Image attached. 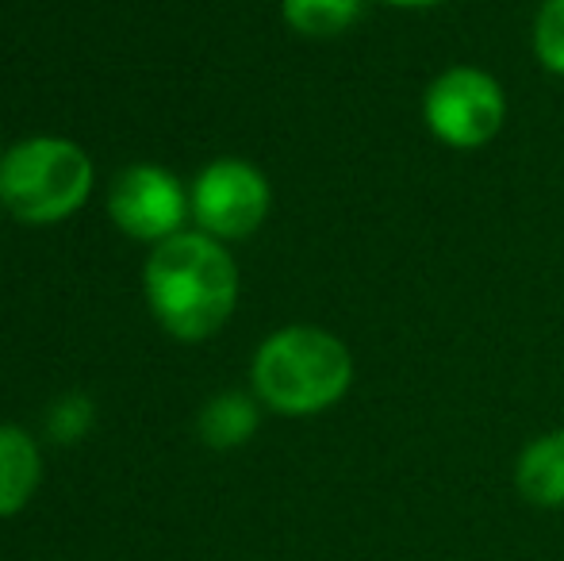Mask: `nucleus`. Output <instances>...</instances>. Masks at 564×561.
<instances>
[{"instance_id": "nucleus-1", "label": "nucleus", "mask_w": 564, "mask_h": 561, "mask_svg": "<svg viewBox=\"0 0 564 561\" xmlns=\"http://www.w3.org/2000/svg\"><path fill=\"white\" fill-rule=\"evenodd\" d=\"M147 300L154 320L181 343H204L235 315L238 266L227 242L204 231H181L150 247Z\"/></svg>"}, {"instance_id": "nucleus-2", "label": "nucleus", "mask_w": 564, "mask_h": 561, "mask_svg": "<svg viewBox=\"0 0 564 561\" xmlns=\"http://www.w3.org/2000/svg\"><path fill=\"white\" fill-rule=\"evenodd\" d=\"M253 397L276 416H319L335 408L354 385V354L335 331L289 323L261 338L250 362Z\"/></svg>"}, {"instance_id": "nucleus-3", "label": "nucleus", "mask_w": 564, "mask_h": 561, "mask_svg": "<svg viewBox=\"0 0 564 561\" xmlns=\"http://www.w3.org/2000/svg\"><path fill=\"white\" fill-rule=\"evenodd\" d=\"M93 193V158L62 136H31L0 154V204L20 224H62Z\"/></svg>"}, {"instance_id": "nucleus-4", "label": "nucleus", "mask_w": 564, "mask_h": 561, "mask_svg": "<svg viewBox=\"0 0 564 561\" xmlns=\"http://www.w3.org/2000/svg\"><path fill=\"white\" fill-rule=\"evenodd\" d=\"M423 123L442 147L480 150L503 131L507 93L496 74L480 66H449L426 85Z\"/></svg>"}, {"instance_id": "nucleus-5", "label": "nucleus", "mask_w": 564, "mask_h": 561, "mask_svg": "<svg viewBox=\"0 0 564 561\" xmlns=\"http://www.w3.org/2000/svg\"><path fill=\"white\" fill-rule=\"evenodd\" d=\"M193 219L204 235L219 242L250 239L273 208V188L269 177L246 158H216L204 165L193 181Z\"/></svg>"}, {"instance_id": "nucleus-6", "label": "nucleus", "mask_w": 564, "mask_h": 561, "mask_svg": "<svg viewBox=\"0 0 564 561\" xmlns=\"http://www.w3.org/2000/svg\"><path fill=\"white\" fill-rule=\"evenodd\" d=\"M193 212L181 181L162 165H127L108 193V216L123 235L139 242H165L181 235V224Z\"/></svg>"}, {"instance_id": "nucleus-7", "label": "nucleus", "mask_w": 564, "mask_h": 561, "mask_svg": "<svg viewBox=\"0 0 564 561\" xmlns=\"http://www.w3.org/2000/svg\"><path fill=\"white\" fill-rule=\"evenodd\" d=\"M514 488L534 508H564V427L522 446L514 462Z\"/></svg>"}, {"instance_id": "nucleus-8", "label": "nucleus", "mask_w": 564, "mask_h": 561, "mask_svg": "<svg viewBox=\"0 0 564 561\" xmlns=\"http://www.w3.org/2000/svg\"><path fill=\"white\" fill-rule=\"evenodd\" d=\"M43 481L39 442L23 427L0 423V519L20 516Z\"/></svg>"}, {"instance_id": "nucleus-9", "label": "nucleus", "mask_w": 564, "mask_h": 561, "mask_svg": "<svg viewBox=\"0 0 564 561\" xmlns=\"http://www.w3.org/2000/svg\"><path fill=\"white\" fill-rule=\"evenodd\" d=\"M261 427V400L253 392H219L200 408L196 431L212 450H238L258 434Z\"/></svg>"}, {"instance_id": "nucleus-10", "label": "nucleus", "mask_w": 564, "mask_h": 561, "mask_svg": "<svg viewBox=\"0 0 564 561\" xmlns=\"http://www.w3.org/2000/svg\"><path fill=\"white\" fill-rule=\"evenodd\" d=\"M369 0H281V15L304 39H338L365 15Z\"/></svg>"}, {"instance_id": "nucleus-11", "label": "nucleus", "mask_w": 564, "mask_h": 561, "mask_svg": "<svg viewBox=\"0 0 564 561\" xmlns=\"http://www.w3.org/2000/svg\"><path fill=\"white\" fill-rule=\"evenodd\" d=\"M530 43H534V58L553 77H564V0H542L534 12V28H530Z\"/></svg>"}, {"instance_id": "nucleus-12", "label": "nucleus", "mask_w": 564, "mask_h": 561, "mask_svg": "<svg viewBox=\"0 0 564 561\" xmlns=\"http://www.w3.org/2000/svg\"><path fill=\"white\" fill-rule=\"evenodd\" d=\"M93 423H97V408H93V400L85 397V392H66V397H58L51 404V412H46V431H51L54 442H77L85 439V434L93 431Z\"/></svg>"}, {"instance_id": "nucleus-13", "label": "nucleus", "mask_w": 564, "mask_h": 561, "mask_svg": "<svg viewBox=\"0 0 564 561\" xmlns=\"http://www.w3.org/2000/svg\"><path fill=\"white\" fill-rule=\"evenodd\" d=\"M377 4L400 8V12H426V8H438V4H446V0H377Z\"/></svg>"}, {"instance_id": "nucleus-14", "label": "nucleus", "mask_w": 564, "mask_h": 561, "mask_svg": "<svg viewBox=\"0 0 564 561\" xmlns=\"http://www.w3.org/2000/svg\"><path fill=\"white\" fill-rule=\"evenodd\" d=\"M0 154H4V150H0Z\"/></svg>"}]
</instances>
